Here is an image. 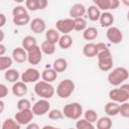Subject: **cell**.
Here are the masks:
<instances>
[{
  "label": "cell",
  "mask_w": 129,
  "mask_h": 129,
  "mask_svg": "<svg viewBox=\"0 0 129 129\" xmlns=\"http://www.w3.org/2000/svg\"><path fill=\"white\" fill-rule=\"evenodd\" d=\"M98 67L103 71L109 70L113 66L112 57L109 49H106L99 50L98 54Z\"/></svg>",
  "instance_id": "obj_1"
},
{
  "label": "cell",
  "mask_w": 129,
  "mask_h": 129,
  "mask_svg": "<svg viewBox=\"0 0 129 129\" xmlns=\"http://www.w3.org/2000/svg\"><path fill=\"white\" fill-rule=\"evenodd\" d=\"M128 77L127 70L123 67H118L111 72L108 76V81L110 84L117 86Z\"/></svg>",
  "instance_id": "obj_2"
},
{
  "label": "cell",
  "mask_w": 129,
  "mask_h": 129,
  "mask_svg": "<svg viewBox=\"0 0 129 129\" xmlns=\"http://www.w3.org/2000/svg\"><path fill=\"white\" fill-rule=\"evenodd\" d=\"M34 91L39 96L44 98H50L53 96L54 90L53 87L45 81H40L34 86Z\"/></svg>",
  "instance_id": "obj_3"
},
{
  "label": "cell",
  "mask_w": 129,
  "mask_h": 129,
  "mask_svg": "<svg viewBox=\"0 0 129 129\" xmlns=\"http://www.w3.org/2000/svg\"><path fill=\"white\" fill-rule=\"evenodd\" d=\"M63 112L67 118L76 119L81 116L83 108L80 103L73 102L66 104L63 107Z\"/></svg>",
  "instance_id": "obj_4"
},
{
  "label": "cell",
  "mask_w": 129,
  "mask_h": 129,
  "mask_svg": "<svg viewBox=\"0 0 129 129\" xmlns=\"http://www.w3.org/2000/svg\"><path fill=\"white\" fill-rule=\"evenodd\" d=\"M74 89V82L71 80L65 79L59 83L56 89V93L59 97L67 98L72 94Z\"/></svg>",
  "instance_id": "obj_5"
},
{
  "label": "cell",
  "mask_w": 129,
  "mask_h": 129,
  "mask_svg": "<svg viewBox=\"0 0 129 129\" xmlns=\"http://www.w3.org/2000/svg\"><path fill=\"white\" fill-rule=\"evenodd\" d=\"M109 96L112 100L122 103L128 99L129 91L120 88L114 89L109 92Z\"/></svg>",
  "instance_id": "obj_6"
},
{
  "label": "cell",
  "mask_w": 129,
  "mask_h": 129,
  "mask_svg": "<svg viewBox=\"0 0 129 129\" xmlns=\"http://www.w3.org/2000/svg\"><path fill=\"white\" fill-rule=\"evenodd\" d=\"M55 26L60 32L64 34L68 33L75 28L74 20L67 18L58 20L56 22Z\"/></svg>",
  "instance_id": "obj_7"
},
{
  "label": "cell",
  "mask_w": 129,
  "mask_h": 129,
  "mask_svg": "<svg viewBox=\"0 0 129 129\" xmlns=\"http://www.w3.org/2000/svg\"><path fill=\"white\" fill-rule=\"evenodd\" d=\"M33 112L30 109H26L18 112L15 115L16 120L20 124H28L33 118Z\"/></svg>",
  "instance_id": "obj_8"
},
{
  "label": "cell",
  "mask_w": 129,
  "mask_h": 129,
  "mask_svg": "<svg viewBox=\"0 0 129 129\" xmlns=\"http://www.w3.org/2000/svg\"><path fill=\"white\" fill-rule=\"evenodd\" d=\"M50 108V104L46 100H39L32 107V111L36 115H41L47 112Z\"/></svg>",
  "instance_id": "obj_9"
},
{
  "label": "cell",
  "mask_w": 129,
  "mask_h": 129,
  "mask_svg": "<svg viewBox=\"0 0 129 129\" xmlns=\"http://www.w3.org/2000/svg\"><path fill=\"white\" fill-rule=\"evenodd\" d=\"M40 78L39 71L33 68L27 69L21 76V79L24 83H32L37 81Z\"/></svg>",
  "instance_id": "obj_10"
},
{
  "label": "cell",
  "mask_w": 129,
  "mask_h": 129,
  "mask_svg": "<svg viewBox=\"0 0 129 129\" xmlns=\"http://www.w3.org/2000/svg\"><path fill=\"white\" fill-rule=\"evenodd\" d=\"M107 39L112 43L117 44L122 39V34L120 30L115 27H112L108 29L106 32Z\"/></svg>",
  "instance_id": "obj_11"
},
{
  "label": "cell",
  "mask_w": 129,
  "mask_h": 129,
  "mask_svg": "<svg viewBox=\"0 0 129 129\" xmlns=\"http://www.w3.org/2000/svg\"><path fill=\"white\" fill-rule=\"evenodd\" d=\"M28 52V60L30 64L36 65L40 62L42 58V54L40 48L37 45L34 48Z\"/></svg>",
  "instance_id": "obj_12"
},
{
  "label": "cell",
  "mask_w": 129,
  "mask_h": 129,
  "mask_svg": "<svg viewBox=\"0 0 129 129\" xmlns=\"http://www.w3.org/2000/svg\"><path fill=\"white\" fill-rule=\"evenodd\" d=\"M46 25L44 21L41 18H36L31 22L30 28L36 34H40L45 29Z\"/></svg>",
  "instance_id": "obj_13"
},
{
  "label": "cell",
  "mask_w": 129,
  "mask_h": 129,
  "mask_svg": "<svg viewBox=\"0 0 129 129\" xmlns=\"http://www.w3.org/2000/svg\"><path fill=\"white\" fill-rule=\"evenodd\" d=\"M86 11L85 7L82 4L78 3L74 5L69 12L70 16L74 18H79L84 15Z\"/></svg>",
  "instance_id": "obj_14"
},
{
  "label": "cell",
  "mask_w": 129,
  "mask_h": 129,
  "mask_svg": "<svg viewBox=\"0 0 129 129\" xmlns=\"http://www.w3.org/2000/svg\"><path fill=\"white\" fill-rule=\"evenodd\" d=\"M13 93L17 97L24 96L27 92V87L24 82H16L12 87Z\"/></svg>",
  "instance_id": "obj_15"
},
{
  "label": "cell",
  "mask_w": 129,
  "mask_h": 129,
  "mask_svg": "<svg viewBox=\"0 0 129 129\" xmlns=\"http://www.w3.org/2000/svg\"><path fill=\"white\" fill-rule=\"evenodd\" d=\"M84 55L88 57H93L97 55L98 49L96 44L90 43L86 44L83 49Z\"/></svg>",
  "instance_id": "obj_16"
},
{
  "label": "cell",
  "mask_w": 129,
  "mask_h": 129,
  "mask_svg": "<svg viewBox=\"0 0 129 129\" xmlns=\"http://www.w3.org/2000/svg\"><path fill=\"white\" fill-rule=\"evenodd\" d=\"M12 56L14 60L18 63H23L27 59L26 53L21 47L15 48L12 52Z\"/></svg>",
  "instance_id": "obj_17"
},
{
  "label": "cell",
  "mask_w": 129,
  "mask_h": 129,
  "mask_svg": "<svg viewBox=\"0 0 129 129\" xmlns=\"http://www.w3.org/2000/svg\"><path fill=\"white\" fill-rule=\"evenodd\" d=\"M22 45L25 50L29 51L37 46V41L33 36H27L23 39Z\"/></svg>",
  "instance_id": "obj_18"
},
{
  "label": "cell",
  "mask_w": 129,
  "mask_h": 129,
  "mask_svg": "<svg viewBox=\"0 0 129 129\" xmlns=\"http://www.w3.org/2000/svg\"><path fill=\"white\" fill-rule=\"evenodd\" d=\"M100 23L103 27H109L112 24L114 21L113 15L109 12H104L100 16Z\"/></svg>",
  "instance_id": "obj_19"
},
{
  "label": "cell",
  "mask_w": 129,
  "mask_h": 129,
  "mask_svg": "<svg viewBox=\"0 0 129 129\" xmlns=\"http://www.w3.org/2000/svg\"><path fill=\"white\" fill-rule=\"evenodd\" d=\"M120 106L114 102L107 103L104 107V110L106 113L110 116H114L117 114L119 112Z\"/></svg>",
  "instance_id": "obj_20"
},
{
  "label": "cell",
  "mask_w": 129,
  "mask_h": 129,
  "mask_svg": "<svg viewBox=\"0 0 129 129\" xmlns=\"http://www.w3.org/2000/svg\"><path fill=\"white\" fill-rule=\"evenodd\" d=\"M30 18L28 13H24L14 16L13 19V23L17 26L26 25L30 21Z\"/></svg>",
  "instance_id": "obj_21"
},
{
  "label": "cell",
  "mask_w": 129,
  "mask_h": 129,
  "mask_svg": "<svg viewBox=\"0 0 129 129\" xmlns=\"http://www.w3.org/2000/svg\"><path fill=\"white\" fill-rule=\"evenodd\" d=\"M46 41L52 44H55L59 41V34L58 32L53 29L48 30L45 34Z\"/></svg>",
  "instance_id": "obj_22"
},
{
  "label": "cell",
  "mask_w": 129,
  "mask_h": 129,
  "mask_svg": "<svg viewBox=\"0 0 129 129\" xmlns=\"http://www.w3.org/2000/svg\"><path fill=\"white\" fill-rule=\"evenodd\" d=\"M68 66V63L66 60L62 58L56 59L53 62V69L58 73L64 72Z\"/></svg>",
  "instance_id": "obj_23"
},
{
  "label": "cell",
  "mask_w": 129,
  "mask_h": 129,
  "mask_svg": "<svg viewBox=\"0 0 129 129\" xmlns=\"http://www.w3.org/2000/svg\"><path fill=\"white\" fill-rule=\"evenodd\" d=\"M42 77L44 81L51 82L56 79L57 73L54 69H47L42 72Z\"/></svg>",
  "instance_id": "obj_24"
},
{
  "label": "cell",
  "mask_w": 129,
  "mask_h": 129,
  "mask_svg": "<svg viewBox=\"0 0 129 129\" xmlns=\"http://www.w3.org/2000/svg\"><path fill=\"white\" fill-rule=\"evenodd\" d=\"M87 14L91 21H96L100 18V12L96 6H90L87 9Z\"/></svg>",
  "instance_id": "obj_25"
},
{
  "label": "cell",
  "mask_w": 129,
  "mask_h": 129,
  "mask_svg": "<svg viewBox=\"0 0 129 129\" xmlns=\"http://www.w3.org/2000/svg\"><path fill=\"white\" fill-rule=\"evenodd\" d=\"M5 77L8 82L14 83L18 80L19 78V73L18 71L15 69H9L5 73Z\"/></svg>",
  "instance_id": "obj_26"
},
{
  "label": "cell",
  "mask_w": 129,
  "mask_h": 129,
  "mask_svg": "<svg viewBox=\"0 0 129 129\" xmlns=\"http://www.w3.org/2000/svg\"><path fill=\"white\" fill-rule=\"evenodd\" d=\"M98 35L97 29L93 27L87 28L83 32V36L84 38L87 40H92L95 39Z\"/></svg>",
  "instance_id": "obj_27"
},
{
  "label": "cell",
  "mask_w": 129,
  "mask_h": 129,
  "mask_svg": "<svg viewBox=\"0 0 129 129\" xmlns=\"http://www.w3.org/2000/svg\"><path fill=\"white\" fill-rule=\"evenodd\" d=\"M112 124L111 119L108 117H102L97 122L98 129H109Z\"/></svg>",
  "instance_id": "obj_28"
},
{
  "label": "cell",
  "mask_w": 129,
  "mask_h": 129,
  "mask_svg": "<svg viewBox=\"0 0 129 129\" xmlns=\"http://www.w3.org/2000/svg\"><path fill=\"white\" fill-rule=\"evenodd\" d=\"M73 43V39L71 36L69 35H62L59 39L58 45L62 49L69 48Z\"/></svg>",
  "instance_id": "obj_29"
},
{
  "label": "cell",
  "mask_w": 129,
  "mask_h": 129,
  "mask_svg": "<svg viewBox=\"0 0 129 129\" xmlns=\"http://www.w3.org/2000/svg\"><path fill=\"white\" fill-rule=\"evenodd\" d=\"M41 49L46 54L50 55L55 51V46L54 44L49 43L47 41H43L41 44Z\"/></svg>",
  "instance_id": "obj_30"
},
{
  "label": "cell",
  "mask_w": 129,
  "mask_h": 129,
  "mask_svg": "<svg viewBox=\"0 0 129 129\" xmlns=\"http://www.w3.org/2000/svg\"><path fill=\"white\" fill-rule=\"evenodd\" d=\"M20 127V124L12 118L7 119L2 125L3 129H19Z\"/></svg>",
  "instance_id": "obj_31"
},
{
  "label": "cell",
  "mask_w": 129,
  "mask_h": 129,
  "mask_svg": "<svg viewBox=\"0 0 129 129\" xmlns=\"http://www.w3.org/2000/svg\"><path fill=\"white\" fill-rule=\"evenodd\" d=\"M12 64V60L11 57L4 56L0 57V70H5L9 67Z\"/></svg>",
  "instance_id": "obj_32"
},
{
  "label": "cell",
  "mask_w": 129,
  "mask_h": 129,
  "mask_svg": "<svg viewBox=\"0 0 129 129\" xmlns=\"http://www.w3.org/2000/svg\"><path fill=\"white\" fill-rule=\"evenodd\" d=\"M74 29L77 31H80L84 30L87 26V22L86 20L81 17L75 18L74 20Z\"/></svg>",
  "instance_id": "obj_33"
},
{
  "label": "cell",
  "mask_w": 129,
  "mask_h": 129,
  "mask_svg": "<svg viewBox=\"0 0 129 129\" xmlns=\"http://www.w3.org/2000/svg\"><path fill=\"white\" fill-rule=\"evenodd\" d=\"M76 127L78 129H94V126L91 122L86 119H82L78 120L76 124Z\"/></svg>",
  "instance_id": "obj_34"
},
{
  "label": "cell",
  "mask_w": 129,
  "mask_h": 129,
  "mask_svg": "<svg viewBox=\"0 0 129 129\" xmlns=\"http://www.w3.org/2000/svg\"><path fill=\"white\" fill-rule=\"evenodd\" d=\"M93 2L102 10L111 9V0H95Z\"/></svg>",
  "instance_id": "obj_35"
},
{
  "label": "cell",
  "mask_w": 129,
  "mask_h": 129,
  "mask_svg": "<svg viewBox=\"0 0 129 129\" xmlns=\"http://www.w3.org/2000/svg\"><path fill=\"white\" fill-rule=\"evenodd\" d=\"M97 117V113L95 111L92 109L87 110L85 113V119L91 123L96 121Z\"/></svg>",
  "instance_id": "obj_36"
},
{
  "label": "cell",
  "mask_w": 129,
  "mask_h": 129,
  "mask_svg": "<svg viewBox=\"0 0 129 129\" xmlns=\"http://www.w3.org/2000/svg\"><path fill=\"white\" fill-rule=\"evenodd\" d=\"M26 6L29 10L32 11L39 10V1L27 0L26 1Z\"/></svg>",
  "instance_id": "obj_37"
},
{
  "label": "cell",
  "mask_w": 129,
  "mask_h": 129,
  "mask_svg": "<svg viewBox=\"0 0 129 129\" xmlns=\"http://www.w3.org/2000/svg\"><path fill=\"white\" fill-rule=\"evenodd\" d=\"M17 107L19 110L30 109L31 107V103L28 100L26 99H22L18 102Z\"/></svg>",
  "instance_id": "obj_38"
},
{
  "label": "cell",
  "mask_w": 129,
  "mask_h": 129,
  "mask_svg": "<svg viewBox=\"0 0 129 129\" xmlns=\"http://www.w3.org/2000/svg\"><path fill=\"white\" fill-rule=\"evenodd\" d=\"M48 117L50 119L53 120L63 118V116L61 112L59 110L56 109H53L49 112Z\"/></svg>",
  "instance_id": "obj_39"
},
{
  "label": "cell",
  "mask_w": 129,
  "mask_h": 129,
  "mask_svg": "<svg viewBox=\"0 0 129 129\" xmlns=\"http://www.w3.org/2000/svg\"><path fill=\"white\" fill-rule=\"evenodd\" d=\"M120 114L124 117L128 118L129 117V103L126 102L120 106Z\"/></svg>",
  "instance_id": "obj_40"
},
{
  "label": "cell",
  "mask_w": 129,
  "mask_h": 129,
  "mask_svg": "<svg viewBox=\"0 0 129 129\" xmlns=\"http://www.w3.org/2000/svg\"><path fill=\"white\" fill-rule=\"evenodd\" d=\"M24 13H27V12L26 9L22 6H18L15 7L12 12V14L14 17Z\"/></svg>",
  "instance_id": "obj_41"
},
{
  "label": "cell",
  "mask_w": 129,
  "mask_h": 129,
  "mask_svg": "<svg viewBox=\"0 0 129 129\" xmlns=\"http://www.w3.org/2000/svg\"><path fill=\"white\" fill-rule=\"evenodd\" d=\"M8 93V90L6 85L1 84H0V98L5 97Z\"/></svg>",
  "instance_id": "obj_42"
},
{
  "label": "cell",
  "mask_w": 129,
  "mask_h": 129,
  "mask_svg": "<svg viewBox=\"0 0 129 129\" xmlns=\"http://www.w3.org/2000/svg\"><path fill=\"white\" fill-rule=\"evenodd\" d=\"M39 10L45 9L48 5V1L46 0H39Z\"/></svg>",
  "instance_id": "obj_43"
},
{
  "label": "cell",
  "mask_w": 129,
  "mask_h": 129,
  "mask_svg": "<svg viewBox=\"0 0 129 129\" xmlns=\"http://www.w3.org/2000/svg\"><path fill=\"white\" fill-rule=\"evenodd\" d=\"M119 1L118 0H111V9H115L119 6Z\"/></svg>",
  "instance_id": "obj_44"
},
{
  "label": "cell",
  "mask_w": 129,
  "mask_h": 129,
  "mask_svg": "<svg viewBox=\"0 0 129 129\" xmlns=\"http://www.w3.org/2000/svg\"><path fill=\"white\" fill-rule=\"evenodd\" d=\"M6 22V18L3 14H0V27H2L4 26Z\"/></svg>",
  "instance_id": "obj_45"
},
{
  "label": "cell",
  "mask_w": 129,
  "mask_h": 129,
  "mask_svg": "<svg viewBox=\"0 0 129 129\" xmlns=\"http://www.w3.org/2000/svg\"><path fill=\"white\" fill-rule=\"evenodd\" d=\"M27 129H39V127L38 125L35 123H31L27 125L26 127Z\"/></svg>",
  "instance_id": "obj_46"
},
{
  "label": "cell",
  "mask_w": 129,
  "mask_h": 129,
  "mask_svg": "<svg viewBox=\"0 0 129 129\" xmlns=\"http://www.w3.org/2000/svg\"><path fill=\"white\" fill-rule=\"evenodd\" d=\"M6 48L5 45H4L3 44H1L0 45V55L2 56L3 54H4L6 52Z\"/></svg>",
  "instance_id": "obj_47"
},
{
  "label": "cell",
  "mask_w": 129,
  "mask_h": 129,
  "mask_svg": "<svg viewBox=\"0 0 129 129\" xmlns=\"http://www.w3.org/2000/svg\"><path fill=\"white\" fill-rule=\"evenodd\" d=\"M120 88H122L127 91H129V86H128V84H123V85H122L120 87Z\"/></svg>",
  "instance_id": "obj_48"
},
{
  "label": "cell",
  "mask_w": 129,
  "mask_h": 129,
  "mask_svg": "<svg viewBox=\"0 0 129 129\" xmlns=\"http://www.w3.org/2000/svg\"><path fill=\"white\" fill-rule=\"evenodd\" d=\"M0 109H1V113L2 112L3 109H4V103L2 101V100H1L0 101Z\"/></svg>",
  "instance_id": "obj_49"
},
{
  "label": "cell",
  "mask_w": 129,
  "mask_h": 129,
  "mask_svg": "<svg viewBox=\"0 0 129 129\" xmlns=\"http://www.w3.org/2000/svg\"><path fill=\"white\" fill-rule=\"evenodd\" d=\"M0 35H1V41H2L3 40V37L4 36L3 32L2 31V30H0Z\"/></svg>",
  "instance_id": "obj_50"
}]
</instances>
